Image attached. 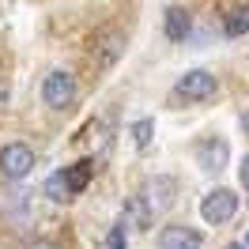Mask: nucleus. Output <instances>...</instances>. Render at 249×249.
Here are the masks:
<instances>
[{
  "mask_svg": "<svg viewBox=\"0 0 249 249\" xmlns=\"http://www.w3.org/2000/svg\"><path fill=\"white\" fill-rule=\"evenodd\" d=\"M227 249H238V246H227Z\"/></svg>",
  "mask_w": 249,
  "mask_h": 249,
  "instance_id": "6ab92c4d",
  "label": "nucleus"
},
{
  "mask_svg": "<svg viewBox=\"0 0 249 249\" xmlns=\"http://www.w3.org/2000/svg\"><path fill=\"white\" fill-rule=\"evenodd\" d=\"M238 193L234 189H223L215 185L212 193H204V200H200V219L208 223V227H223V223H231L234 215H238Z\"/></svg>",
  "mask_w": 249,
  "mask_h": 249,
  "instance_id": "f257e3e1",
  "label": "nucleus"
},
{
  "mask_svg": "<svg viewBox=\"0 0 249 249\" xmlns=\"http://www.w3.org/2000/svg\"><path fill=\"white\" fill-rule=\"evenodd\" d=\"M223 31H227V38H242L249 31V4L234 8L231 16H227V23H223Z\"/></svg>",
  "mask_w": 249,
  "mask_h": 249,
  "instance_id": "9b49d317",
  "label": "nucleus"
},
{
  "mask_svg": "<svg viewBox=\"0 0 249 249\" xmlns=\"http://www.w3.org/2000/svg\"><path fill=\"white\" fill-rule=\"evenodd\" d=\"M143 200V208L151 212V219L162 215V212H170L174 200H178V181H174L170 174H155V178H147L143 181V189L136 193Z\"/></svg>",
  "mask_w": 249,
  "mask_h": 249,
  "instance_id": "7ed1b4c3",
  "label": "nucleus"
},
{
  "mask_svg": "<svg viewBox=\"0 0 249 249\" xmlns=\"http://www.w3.org/2000/svg\"><path fill=\"white\" fill-rule=\"evenodd\" d=\"M151 136H155V121H151V117H140V121L132 124V140H136V147H140V151H147V147H151Z\"/></svg>",
  "mask_w": 249,
  "mask_h": 249,
  "instance_id": "ddd939ff",
  "label": "nucleus"
},
{
  "mask_svg": "<svg viewBox=\"0 0 249 249\" xmlns=\"http://www.w3.org/2000/svg\"><path fill=\"white\" fill-rule=\"evenodd\" d=\"M46 196H49V200H57V204L72 200L68 181H64V170H57V174H49V178H46Z\"/></svg>",
  "mask_w": 249,
  "mask_h": 249,
  "instance_id": "f8f14e48",
  "label": "nucleus"
},
{
  "mask_svg": "<svg viewBox=\"0 0 249 249\" xmlns=\"http://www.w3.org/2000/svg\"><path fill=\"white\" fill-rule=\"evenodd\" d=\"M31 170H34V151L27 143L12 140V143L0 147V178L4 181H23Z\"/></svg>",
  "mask_w": 249,
  "mask_h": 249,
  "instance_id": "39448f33",
  "label": "nucleus"
},
{
  "mask_svg": "<svg viewBox=\"0 0 249 249\" xmlns=\"http://www.w3.org/2000/svg\"><path fill=\"white\" fill-rule=\"evenodd\" d=\"M27 249H57V242H49V238H34Z\"/></svg>",
  "mask_w": 249,
  "mask_h": 249,
  "instance_id": "dca6fc26",
  "label": "nucleus"
},
{
  "mask_svg": "<svg viewBox=\"0 0 249 249\" xmlns=\"http://www.w3.org/2000/svg\"><path fill=\"white\" fill-rule=\"evenodd\" d=\"M242 121H246V128H249V113H246V117H242Z\"/></svg>",
  "mask_w": 249,
  "mask_h": 249,
  "instance_id": "a211bd4d",
  "label": "nucleus"
},
{
  "mask_svg": "<svg viewBox=\"0 0 249 249\" xmlns=\"http://www.w3.org/2000/svg\"><path fill=\"white\" fill-rule=\"evenodd\" d=\"M204 246V234L189 223H166L159 231V249H200Z\"/></svg>",
  "mask_w": 249,
  "mask_h": 249,
  "instance_id": "0eeeda50",
  "label": "nucleus"
},
{
  "mask_svg": "<svg viewBox=\"0 0 249 249\" xmlns=\"http://www.w3.org/2000/svg\"><path fill=\"white\" fill-rule=\"evenodd\" d=\"M162 31H166V38L170 42H185L189 38V31H193V19H189V12L185 8H166V19H162Z\"/></svg>",
  "mask_w": 249,
  "mask_h": 249,
  "instance_id": "1a4fd4ad",
  "label": "nucleus"
},
{
  "mask_svg": "<svg viewBox=\"0 0 249 249\" xmlns=\"http://www.w3.org/2000/svg\"><path fill=\"white\" fill-rule=\"evenodd\" d=\"M79 94V83L72 72H64V68H53L46 79H42V102H46L49 109H68L72 102H76Z\"/></svg>",
  "mask_w": 249,
  "mask_h": 249,
  "instance_id": "20e7f679",
  "label": "nucleus"
},
{
  "mask_svg": "<svg viewBox=\"0 0 249 249\" xmlns=\"http://www.w3.org/2000/svg\"><path fill=\"white\" fill-rule=\"evenodd\" d=\"M238 181H242V189L249 193V151L242 155V166H238Z\"/></svg>",
  "mask_w": 249,
  "mask_h": 249,
  "instance_id": "2eb2a0df",
  "label": "nucleus"
},
{
  "mask_svg": "<svg viewBox=\"0 0 249 249\" xmlns=\"http://www.w3.org/2000/svg\"><path fill=\"white\" fill-rule=\"evenodd\" d=\"M227 162H231V143L223 140V136H204L196 143V166L204 174H223Z\"/></svg>",
  "mask_w": 249,
  "mask_h": 249,
  "instance_id": "423d86ee",
  "label": "nucleus"
},
{
  "mask_svg": "<svg viewBox=\"0 0 249 249\" xmlns=\"http://www.w3.org/2000/svg\"><path fill=\"white\" fill-rule=\"evenodd\" d=\"M234 246H238V249H249V231H246V238H242V242H234Z\"/></svg>",
  "mask_w": 249,
  "mask_h": 249,
  "instance_id": "f3484780",
  "label": "nucleus"
},
{
  "mask_svg": "<svg viewBox=\"0 0 249 249\" xmlns=\"http://www.w3.org/2000/svg\"><path fill=\"white\" fill-rule=\"evenodd\" d=\"M91 174H94V162H91V159H79V162H72V166H64L68 193H72V196H79L83 189L91 185Z\"/></svg>",
  "mask_w": 249,
  "mask_h": 249,
  "instance_id": "9d476101",
  "label": "nucleus"
},
{
  "mask_svg": "<svg viewBox=\"0 0 249 249\" xmlns=\"http://www.w3.org/2000/svg\"><path fill=\"white\" fill-rule=\"evenodd\" d=\"M124 246H128V223L117 219V223L109 227V234H106V249H124Z\"/></svg>",
  "mask_w": 249,
  "mask_h": 249,
  "instance_id": "4468645a",
  "label": "nucleus"
},
{
  "mask_svg": "<svg viewBox=\"0 0 249 249\" xmlns=\"http://www.w3.org/2000/svg\"><path fill=\"white\" fill-rule=\"evenodd\" d=\"M215 91H219V79L208 68H189L185 76L174 83V98H181V102H212Z\"/></svg>",
  "mask_w": 249,
  "mask_h": 249,
  "instance_id": "f03ea898",
  "label": "nucleus"
},
{
  "mask_svg": "<svg viewBox=\"0 0 249 249\" xmlns=\"http://www.w3.org/2000/svg\"><path fill=\"white\" fill-rule=\"evenodd\" d=\"M121 53H124V34L121 31H102L91 42V61L98 64V68H109Z\"/></svg>",
  "mask_w": 249,
  "mask_h": 249,
  "instance_id": "6e6552de",
  "label": "nucleus"
}]
</instances>
